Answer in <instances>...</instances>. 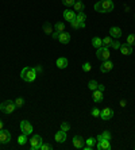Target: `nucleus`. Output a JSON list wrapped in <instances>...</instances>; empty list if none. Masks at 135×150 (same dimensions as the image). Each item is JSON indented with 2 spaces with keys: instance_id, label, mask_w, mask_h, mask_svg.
<instances>
[{
  "instance_id": "21",
  "label": "nucleus",
  "mask_w": 135,
  "mask_h": 150,
  "mask_svg": "<svg viewBox=\"0 0 135 150\" xmlns=\"http://www.w3.org/2000/svg\"><path fill=\"white\" fill-rule=\"evenodd\" d=\"M92 46L96 47V49L101 47V46H103V39H101L100 37H93V38H92Z\"/></svg>"
},
{
  "instance_id": "17",
  "label": "nucleus",
  "mask_w": 135,
  "mask_h": 150,
  "mask_svg": "<svg viewBox=\"0 0 135 150\" xmlns=\"http://www.w3.org/2000/svg\"><path fill=\"white\" fill-rule=\"evenodd\" d=\"M74 18H76V11H72V10H65L64 11V19H65V21L72 22Z\"/></svg>"
},
{
  "instance_id": "30",
  "label": "nucleus",
  "mask_w": 135,
  "mask_h": 150,
  "mask_svg": "<svg viewBox=\"0 0 135 150\" xmlns=\"http://www.w3.org/2000/svg\"><path fill=\"white\" fill-rule=\"evenodd\" d=\"M126 43H128L130 46H135V34L127 35V41H126Z\"/></svg>"
},
{
  "instance_id": "1",
  "label": "nucleus",
  "mask_w": 135,
  "mask_h": 150,
  "mask_svg": "<svg viewBox=\"0 0 135 150\" xmlns=\"http://www.w3.org/2000/svg\"><path fill=\"white\" fill-rule=\"evenodd\" d=\"M115 6H114V1L112 0H100L95 4V11L97 12H101V14H108L114 11Z\"/></svg>"
},
{
  "instance_id": "35",
  "label": "nucleus",
  "mask_w": 135,
  "mask_h": 150,
  "mask_svg": "<svg viewBox=\"0 0 135 150\" xmlns=\"http://www.w3.org/2000/svg\"><path fill=\"white\" fill-rule=\"evenodd\" d=\"M100 112H101L100 110L95 107V108H92V112H90V114H92V116H93V118H97V116H100Z\"/></svg>"
},
{
  "instance_id": "31",
  "label": "nucleus",
  "mask_w": 135,
  "mask_h": 150,
  "mask_svg": "<svg viewBox=\"0 0 135 150\" xmlns=\"http://www.w3.org/2000/svg\"><path fill=\"white\" fill-rule=\"evenodd\" d=\"M15 104H16V108H20V107H23L24 99H23V98H18L16 100H15Z\"/></svg>"
},
{
  "instance_id": "24",
  "label": "nucleus",
  "mask_w": 135,
  "mask_h": 150,
  "mask_svg": "<svg viewBox=\"0 0 135 150\" xmlns=\"http://www.w3.org/2000/svg\"><path fill=\"white\" fill-rule=\"evenodd\" d=\"M43 31H45L46 35H50L53 34V26L49 23V22H46L45 25H43Z\"/></svg>"
},
{
  "instance_id": "23",
  "label": "nucleus",
  "mask_w": 135,
  "mask_h": 150,
  "mask_svg": "<svg viewBox=\"0 0 135 150\" xmlns=\"http://www.w3.org/2000/svg\"><path fill=\"white\" fill-rule=\"evenodd\" d=\"M76 19L78 22H81V23H85V21H87V14L83 12V11H80V12L76 14Z\"/></svg>"
},
{
  "instance_id": "12",
  "label": "nucleus",
  "mask_w": 135,
  "mask_h": 150,
  "mask_svg": "<svg viewBox=\"0 0 135 150\" xmlns=\"http://www.w3.org/2000/svg\"><path fill=\"white\" fill-rule=\"evenodd\" d=\"M58 41H59V43H62V45H68L70 42V34L66 31H61L59 33V37H58Z\"/></svg>"
},
{
  "instance_id": "3",
  "label": "nucleus",
  "mask_w": 135,
  "mask_h": 150,
  "mask_svg": "<svg viewBox=\"0 0 135 150\" xmlns=\"http://www.w3.org/2000/svg\"><path fill=\"white\" fill-rule=\"evenodd\" d=\"M0 110H1L3 114L10 115V114H12V112L16 110V104H15V101H12V100H4L3 103L0 104Z\"/></svg>"
},
{
  "instance_id": "10",
  "label": "nucleus",
  "mask_w": 135,
  "mask_h": 150,
  "mask_svg": "<svg viewBox=\"0 0 135 150\" xmlns=\"http://www.w3.org/2000/svg\"><path fill=\"white\" fill-rule=\"evenodd\" d=\"M11 141V133L8 130H0V142L1 143H8Z\"/></svg>"
},
{
  "instance_id": "28",
  "label": "nucleus",
  "mask_w": 135,
  "mask_h": 150,
  "mask_svg": "<svg viewBox=\"0 0 135 150\" xmlns=\"http://www.w3.org/2000/svg\"><path fill=\"white\" fill-rule=\"evenodd\" d=\"M26 142H27V135L22 133V135L18 137V143H19L20 146H23V145H26Z\"/></svg>"
},
{
  "instance_id": "38",
  "label": "nucleus",
  "mask_w": 135,
  "mask_h": 150,
  "mask_svg": "<svg viewBox=\"0 0 135 150\" xmlns=\"http://www.w3.org/2000/svg\"><path fill=\"white\" fill-rule=\"evenodd\" d=\"M52 35H53V38H54V39H58V37H59V31H54Z\"/></svg>"
},
{
  "instance_id": "26",
  "label": "nucleus",
  "mask_w": 135,
  "mask_h": 150,
  "mask_svg": "<svg viewBox=\"0 0 135 150\" xmlns=\"http://www.w3.org/2000/svg\"><path fill=\"white\" fill-rule=\"evenodd\" d=\"M74 11H77V12H80V11H83L84 8H85V6H84V3L83 1H80V0H77L76 3H74Z\"/></svg>"
},
{
  "instance_id": "11",
  "label": "nucleus",
  "mask_w": 135,
  "mask_h": 150,
  "mask_svg": "<svg viewBox=\"0 0 135 150\" xmlns=\"http://www.w3.org/2000/svg\"><path fill=\"white\" fill-rule=\"evenodd\" d=\"M84 143H85V141H84V138L81 135L73 137V146L76 147V149H83Z\"/></svg>"
},
{
  "instance_id": "44",
  "label": "nucleus",
  "mask_w": 135,
  "mask_h": 150,
  "mask_svg": "<svg viewBox=\"0 0 135 150\" xmlns=\"http://www.w3.org/2000/svg\"><path fill=\"white\" fill-rule=\"evenodd\" d=\"M80 1H81V0H80Z\"/></svg>"
},
{
  "instance_id": "15",
  "label": "nucleus",
  "mask_w": 135,
  "mask_h": 150,
  "mask_svg": "<svg viewBox=\"0 0 135 150\" xmlns=\"http://www.w3.org/2000/svg\"><path fill=\"white\" fill-rule=\"evenodd\" d=\"M85 143H87V146H84L83 149L84 150H92L95 146H96L97 139H96V138H92V137H89V138L85 141Z\"/></svg>"
},
{
  "instance_id": "5",
  "label": "nucleus",
  "mask_w": 135,
  "mask_h": 150,
  "mask_svg": "<svg viewBox=\"0 0 135 150\" xmlns=\"http://www.w3.org/2000/svg\"><path fill=\"white\" fill-rule=\"evenodd\" d=\"M42 143H43V141H42V137L38 135V134H35L31 139H30V149H31V150L41 149V145H42Z\"/></svg>"
},
{
  "instance_id": "14",
  "label": "nucleus",
  "mask_w": 135,
  "mask_h": 150,
  "mask_svg": "<svg viewBox=\"0 0 135 150\" xmlns=\"http://www.w3.org/2000/svg\"><path fill=\"white\" fill-rule=\"evenodd\" d=\"M54 139H56L58 143H64L66 141V131L59 129V131H57L56 135H54Z\"/></svg>"
},
{
  "instance_id": "29",
  "label": "nucleus",
  "mask_w": 135,
  "mask_h": 150,
  "mask_svg": "<svg viewBox=\"0 0 135 150\" xmlns=\"http://www.w3.org/2000/svg\"><path fill=\"white\" fill-rule=\"evenodd\" d=\"M54 28H56V31H65V23L64 22H57L56 25H54Z\"/></svg>"
},
{
  "instance_id": "27",
  "label": "nucleus",
  "mask_w": 135,
  "mask_h": 150,
  "mask_svg": "<svg viewBox=\"0 0 135 150\" xmlns=\"http://www.w3.org/2000/svg\"><path fill=\"white\" fill-rule=\"evenodd\" d=\"M97 87H99V83L96 80H90L88 83V88H89V91H96Z\"/></svg>"
},
{
  "instance_id": "25",
  "label": "nucleus",
  "mask_w": 135,
  "mask_h": 150,
  "mask_svg": "<svg viewBox=\"0 0 135 150\" xmlns=\"http://www.w3.org/2000/svg\"><path fill=\"white\" fill-rule=\"evenodd\" d=\"M103 39V46L104 47H111V43H112V37H104V38H101Z\"/></svg>"
},
{
  "instance_id": "8",
  "label": "nucleus",
  "mask_w": 135,
  "mask_h": 150,
  "mask_svg": "<svg viewBox=\"0 0 135 150\" xmlns=\"http://www.w3.org/2000/svg\"><path fill=\"white\" fill-rule=\"evenodd\" d=\"M96 147H97L99 150H110V149H111V141H110V139L97 141Z\"/></svg>"
},
{
  "instance_id": "39",
  "label": "nucleus",
  "mask_w": 135,
  "mask_h": 150,
  "mask_svg": "<svg viewBox=\"0 0 135 150\" xmlns=\"http://www.w3.org/2000/svg\"><path fill=\"white\" fill-rule=\"evenodd\" d=\"M97 89H99V91H101V92H103L104 89H105V87H104V85H101V84H99V87H97Z\"/></svg>"
},
{
  "instance_id": "43",
  "label": "nucleus",
  "mask_w": 135,
  "mask_h": 150,
  "mask_svg": "<svg viewBox=\"0 0 135 150\" xmlns=\"http://www.w3.org/2000/svg\"><path fill=\"white\" fill-rule=\"evenodd\" d=\"M134 149H135V146H134Z\"/></svg>"
},
{
  "instance_id": "4",
  "label": "nucleus",
  "mask_w": 135,
  "mask_h": 150,
  "mask_svg": "<svg viewBox=\"0 0 135 150\" xmlns=\"http://www.w3.org/2000/svg\"><path fill=\"white\" fill-rule=\"evenodd\" d=\"M96 57H97V59H100V61H107V59H110V57H111V53H110L108 47L101 46V47H99V49H97Z\"/></svg>"
},
{
  "instance_id": "7",
  "label": "nucleus",
  "mask_w": 135,
  "mask_h": 150,
  "mask_svg": "<svg viewBox=\"0 0 135 150\" xmlns=\"http://www.w3.org/2000/svg\"><path fill=\"white\" fill-rule=\"evenodd\" d=\"M112 116H114V111H112L111 108L105 107V108L101 110V112H100V118L103 119V120H110V119H112Z\"/></svg>"
},
{
  "instance_id": "41",
  "label": "nucleus",
  "mask_w": 135,
  "mask_h": 150,
  "mask_svg": "<svg viewBox=\"0 0 135 150\" xmlns=\"http://www.w3.org/2000/svg\"><path fill=\"white\" fill-rule=\"evenodd\" d=\"M3 127H4V125H3V120H0V130L3 129Z\"/></svg>"
},
{
  "instance_id": "9",
  "label": "nucleus",
  "mask_w": 135,
  "mask_h": 150,
  "mask_svg": "<svg viewBox=\"0 0 135 150\" xmlns=\"http://www.w3.org/2000/svg\"><path fill=\"white\" fill-rule=\"evenodd\" d=\"M112 68H114V64L107 59V61H103V64L100 65V72L101 73H108V72H111Z\"/></svg>"
},
{
  "instance_id": "18",
  "label": "nucleus",
  "mask_w": 135,
  "mask_h": 150,
  "mask_svg": "<svg viewBox=\"0 0 135 150\" xmlns=\"http://www.w3.org/2000/svg\"><path fill=\"white\" fill-rule=\"evenodd\" d=\"M57 68H59V69H65V68H68V58H65V57H59V58L57 59Z\"/></svg>"
},
{
  "instance_id": "40",
  "label": "nucleus",
  "mask_w": 135,
  "mask_h": 150,
  "mask_svg": "<svg viewBox=\"0 0 135 150\" xmlns=\"http://www.w3.org/2000/svg\"><path fill=\"white\" fill-rule=\"evenodd\" d=\"M126 104H127V101H126V100H120V105H122V107H124Z\"/></svg>"
},
{
  "instance_id": "33",
  "label": "nucleus",
  "mask_w": 135,
  "mask_h": 150,
  "mask_svg": "<svg viewBox=\"0 0 135 150\" xmlns=\"http://www.w3.org/2000/svg\"><path fill=\"white\" fill-rule=\"evenodd\" d=\"M61 130H64V131H66V133H68V131L70 130V125L68 122H62V123H61Z\"/></svg>"
},
{
  "instance_id": "34",
  "label": "nucleus",
  "mask_w": 135,
  "mask_h": 150,
  "mask_svg": "<svg viewBox=\"0 0 135 150\" xmlns=\"http://www.w3.org/2000/svg\"><path fill=\"white\" fill-rule=\"evenodd\" d=\"M41 150H53V145H50V143H42Z\"/></svg>"
},
{
  "instance_id": "32",
  "label": "nucleus",
  "mask_w": 135,
  "mask_h": 150,
  "mask_svg": "<svg viewBox=\"0 0 135 150\" xmlns=\"http://www.w3.org/2000/svg\"><path fill=\"white\" fill-rule=\"evenodd\" d=\"M74 3H76V0H62V4L66 7H73Z\"/></svg>"
},
{
  "instance_id": "36",
  "label": "nucleus",
  "mask_w": 135,
  "mask_h": 150,
  "mask_svg": "<svg viewBox=\"0 0 135 150\" xmlns=\"http://www.w3.org/2000/svg\"><path fill=\"white\" fill-rule=\"evenodd\" d=\"M111 47L112 49H115V50H119V47H120V42L119 41H112Z\"/></svg>"
},
{
  "instance_id": "37",
  "label": "nucleus",
  "mask_w": 135,
  "mask_h": 150,
  "mask_svg": "<svg viewBox=\"0 0 135 150\" xmlns=\"http://www.w3.org/2000/svg\"><path fill=\"white\" fill-rule=\"evenodd\" d=\"M90 69H92V65H90L89 62H85L83 65V70H84V72H89Z\"/></svg>"
},
{
  "instance_id": "20",
  "label": "nucleus",
  "mask_w": 135,
  "mask_h": 150,
  "mask_svg": "<svg viewBox=\"0 0 135 150\" xmlns=\"http://www.w3.org/2000/svg\"><path fill=\"white\" fill-rule=\"evenodd\" d=\"M111 138H112L111 133H110L108 130H105V131H103L101 134H99V135H97L96 139L97 141H103V139H110V141H111Z\"/></svg>"
},
{
  "instance_id": "19",
  "label": "nucleus",
  "mask_w": 135,
  "mask_h": 150,
  "mask_svg": "<svg viewBox=\"0 0 135 150\" xmlns=\"http://www.w3.org/2000/svg\"><path fill=\"white\" fill-rule=\"evenodd\" d=\"M92 98H93L95 103H100V101H103V92L99 91V89H96V91H93Z\"/></svg>"
},
{
  "instance_id": "6",
  "label": "nucleus",
  "mask_w": 135,
  "mask_h": 150,
  "mask_svg": "<svg viewBox=\"0 0 135 150\" xmlns=\"http://www.w3.org/2000/svg\"><path fill=\"white\" fill-rule=\"evenodd\" d=\"M20 131L26 135H30L33 133V126L28 120H22L20 122Z\"/></svg>"
},
{
  "instance_id": "2",
  "label": "nucleus",
  "mask_w": 135,
  "mask_h": 150,
  "mask_svg": "<svg viewBox=\"0 0 135 150\" xmlns=\"http://www.w3.org/2000/svg\"><path fill=\"white\" fill-rule=\"evenodd\" d=\"M20 77H22V80H24L26 83H33L37 79V69L31 67L23 68L20 72Z\"/></svg>"
},
{
  "instance_id": "22",
  "label": "nucleus",
  "mask_w": 135,
  "mask_h": 150,
  "mask_svg": "<svg viewBox=\"0 0 135 150\" xmlns=\"http://www.w3.org/2000/svg\"><path fill=\"white\" fill-rule=\"evenodd\" d=\"M69 23H70V26H72L73 28H85V23H81V22H78L76 18H74L72 22H69Z\"/></svg>"
},
{
  "instance_id": "13",
  "label": "nucleus",
  "mask_w": 135,
  "mask_h": 150,
  "mask_svg": "<svg viewBox=\"0 0 135 150\" xmlns=\"http://www.w3.org/2000/svg\"><path fill=\"white\" fill-rule=\"evenodd\" d=\"M119 50L122 52L123 56H130V54H132V46H130L128 43H120Z\"/></svg>"
},
{
  "instance_id": "42",
  "label": "nucleus",
  "mask_w": 135,
  "mask_h": 150,
  "mask_svg": "<svg viewBox=\"0 0 135 150\" xmlns=\"http://www.w3.org/2000/svg\"><path fill=\"white\" fill-rule=\"evenodd\" d=\"M0 145H1V142H0Z\"/></svg>"
},
{
  "instance_id": "16",
  "label": "nucleus",
  "mask_w": 135,
  "mask_h": 150,
  "mask_svg": "<svg viewBox=\"0 0 135 150\" xmlns=\"http://www.w3.org/2000/svg\"><path fill=\"white\" fill-rule=\"evenodd\" d=\"M110 34H111L112 38H120L122 37V28L120 27H116V26H114V27L110 28Z\"/></svg>"
}]
</instances>
